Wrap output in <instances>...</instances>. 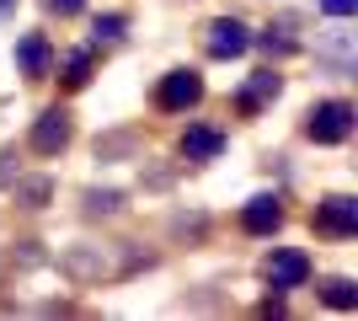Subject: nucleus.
I'll return each instance as SVG.
<instances>
[{
	"label": "nucleus",
	"instance_id": "f257e3e1",
	"mask_svg": "<svg viewBox=\"0 0 358 321\" xmlns=\"http://www.w3.org/2000/svg\"><path fill=\"white\" fill-rule=\"evenodd\" d=\"M145 246H70L59 257V268L75 284H118V278H134L139 268H150Z\"/></svg>",
	"mask_w": 358,
	"mask_h": 321
},
{
	"label": "nucleus",
	"instance_id": "f03ea898",
	"mask_svg": "<svg viewBox=\"0 0 358 321\" xmlns=\"http://www.w3.org/2000/svg\"><path fill=\"white\" fill-rule=\"evenodd\" d=\"M353 134V102H315L305 113V139L315 145H343Z\"/></svg>",
	"mask_w": 358,
	"mask_h": 321
},
{
	"label": "nucleus",
	"instance_id": "7ed1b4c3",
	"mask_svg": "<svg viewBox=\"0 0 358 321\" xmlns=\"http://www.w3.org/2000/svg\"><path fill=\"white\" fill-rule=\"evenodd\" d=\"M203 102V76L198 70H171V76L155 86V107L161 113H187V107Z\"/></svg>",
	"mask_w": 358,
	"mask_h": 321
},
{
	"label": "nucleus",
	"instance_id": "20e7f679",
	"mask_svg": "<svg viewBox=\"0 0 358 321\" xmlns=\"http://www.w3.org/2000/svg\"><path fill=\"white\" fill-rule=\"evenodd\" d=\"M75 139V123H70V113L64 107H43L38 113V123H32V155H59L64 145Z\"/></svg>",
	"mask_w": 358,
	"mask_h": 321
},
{
	"label": "nucleus",
	"instance_id": "39448f33",
	"mask_svg": "<svg viewBox=\"0 0 358 321\" xmlns=\"http://www.w3.org/2000/svg\"><path fill=\"white\" fill-rule=\"evenodd\" d=\"M246 27H241L236 16H214L209 27H203V54L209 59H236V54H246Z\"/></svg>",
	"mask_w": 358,
	"mask_h": 321
},
{
	"label": "nucleus",
	"instance_id": "423d86ee",
	"mask_svg": "<svg viewBox=\"0 0 358 321\" xmlns=\"http://www.w3.org/2000/svg\"><path fill=\"white\" fill-rule=\"evenodd\" d=\"M310 225L321 230V236H337V241H348V236H358V204L353 199H327L310 209Z\"/></svg>",
	"mask_w": 358,
	"mask_h": 321
},
{
	"label": "nucleus",
	"instance_id": "0eeeda50",
	"mask_svg": "<svg viewBox=\"0 0 358 321\" xmlns=\"http://www.w3.org/2000/svg\"><path fill=\"white\" fill-rule=\"evenodd\" d=\"M268 278H273V290H299V284L310 278V257H305L299 246H278L268 257Z\"/></svg>",
	"mask_w": 358,
	"mask_h": 321
},
{
	"label": "nucleus",
	"instance_id": "6e6552de",
	"mask_svg": "<svg viewBox=\"0 0 358 321\" xmlns=\"http://www.w3.org/2000/svg\"><path fill=\"white\" fill-rule=\"evenodd\" d=\"M278 86H284V80L273 76V70H257V76L236 92V113H241V118H257V113H262V107L278 97Z\"/></svg>",
	"mask_w": 358,
	"mask_h": 321
},
{
	"label": "nucleus",
	"instance_id": "1a4fd4ad",
	"mask_svg": "<svg viewBox=\"0 0 358 321\" xmlns=\"http://www.w3.org/2000/svg\"><path fill=\"white\" fill-rule=\"evenodd\" d=\"M16 64H22V76H27V80H43L48 70H54V48H48L43 32H27V38L16 43Z\"/></svg>",
	"mask_w": 358,
	"mask_h": 321
},
{
	"label": "nucleus",
	"instance_id": "9d476101",
	"mask_svg": "<svg viewBox=\"0 0 358 321\" xmlns=\"http://www.w3.org/2000/svg\"><path fill=\"white\" fill-rule=\"evenodd\" d=\"M241 225L252 230V236H273V230L284 225V204L273 199V193H257V199L241 209Z\"/></svg>",
	"mask_w": 358,
	"mask_h": 321
},
{
	"label": "nucleus",
	"instance_id": "9b49d317",
	"mask_svg": "<svg viewBox=\"0 0 358 321\" xmlns=\"http://www.w3.org/2000/svg\"><path fill=\"white\" fill-rule=\"evenodd\" d=\"M224 150V129L214 123H187V134H182V155L187 161H214Z\"/></svg>",
	"mask_w": 358,
	"mask_h": 321
},
{
	"label": "nucleus",
	"instance_id": "f8f14e48",
	"mask_svg": "<svg viewBox=\"0 0 358 321\" xmlns=\"http://www.w3.org/2000/svg\"><path fill=\"white\" fill-rule=\"evenodd\" d=\"M48 199H54V183H48V177H27V183H16V204H22V209H43Z\"/></svg>",
	"mask_w": 358,
	"mask_h": 321
},
{
	"label": "nucleus",
	"instance_id": "ddd939ff",
	"mask_svg": "<svg viewBox=\"0 0 358 321\" xmlns=\"http://www.w3.org/2000/svg\"><path fill=\"white\" fill-rule=\"evenodd\" d=\"M64 92H80V86H86V80H91V48H75V54H70V59H64Z\"/></svg>",
	"mask_w": 358,
	"mask_h": 321
},
{
	"label": "nucleus",
	"instance_id": "4468645a",
	"mask_svg": "<svg viewBox=\"0 0 358 321\" xmlns=\"http://www.w3.org/2000/svg\"><path fill=\"white\" fill-rule=\"evenodd\" d=\"M321 300H327L331 311H353V306H358L353 278H327V284H321Z\"/></svg>",
	"mask_w": 358,
	"mask_h": 321
},
{
	"label": "nucleus",
	"instance_id": "2eb2a0df",
	"mask_svg": "<svg viewBox=\"0 0 358 321\" xmlns=\"http://www.w3.org/2000/svg\"><path fill=\"white\" fill-rule=\"evenodd\" d=\"M123 193H86V214H118Z\"/></svg>",
	"mask_w": 358,
	"mask_h": 321
},
{
	"label": "nucleus",
	"instance_id": "dca6fc26",
	"mask_svg": "<svg viewBox=\"0 0 358 321\" xmlns=\"http://www.w3.org/2000/svg\"><path fill=\"white\" fill-rule=\"evenodd\" d=\"M123 27H129V16H123V11L96 16V38H107V43H113V38H123Z\"/></svg>",
	"mask_w": 358,
	"mask_h": 321
},
{
	"label": "nucleus",
	"instance_id": "f3484780",
	"mask_svg": "<svg viewBox=\"0 0 358 321\" xmlns=\"http://www.w3.org/2000/svg\"><path fill=\"white\" fill-rule=\"evenodd\" d=\"M321 11H327V16H353L358 0H321Z\"/></svg>",
	"mask_w": 358,
	"mask_h": 321
},
{
	"label": "nucleus",
	"instance_id": "a211bd4d",
	"mask_svg": "<svg viewBox=\"0 0 358 321\" xmlns=\"http://www.w3.org/2000/svg\"><path fill=\"white\" fill-rule=\"evenodd\" d=\"M80 6H86V0H48V11H59V16H75Z\"/></svg>",
	"mask_w": 358,
	"mask_h": 321
},
{
	"label": "nucleus",
	"instance_id": "6ab92c4d",
	"mask_svg": "<svg viewBox=\"0 0 358 321\" xmlns=\"http://www.w3.org/2000/svg\"><path fill=\"white\" fill-rule=\"evenodd\" d=\"M16 11V0H0V16H11Z\"/></svg>",
	"mask_w": 358,
	"mask_h": 321
}]
</instances>
